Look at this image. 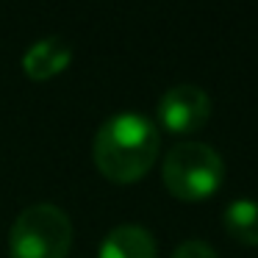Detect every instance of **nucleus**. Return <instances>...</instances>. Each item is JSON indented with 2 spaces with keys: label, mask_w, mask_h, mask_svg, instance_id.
Here are the masks:
<instances>
[{
  "label": "nucleus",
  "mask_w": 258,
  "mask_h": 258,
  "mask_svg": "<svg viewBox=\"0 0 258 258\" xmlns=\"http://www.w3.org/2000/svg\"><path fill=\"white\" fill-rule=\"evenodd\" d=\"M161 134L156 122L139 111H119L108 117L95 134V164L114 183H134L156 164Z\"/></svg>",
  "instance_id": "obj_1"
},
{
  "label": "nucleus",
  "mask_w": 258,
  "mask_h": 258,
  "mask_svg": "<svg viewBox=\"0 0 258 258\" xmlns=\"http://www.w3.org/2000/svg\"><path fill=\"white\" fill-rule=\"evenodd\" d=\"M164 186L178 200L200 203L217 195L225 180V161L206 142H180L164 156Z\"/></svg>",
  "instance_id": "obj_2"
},
{
  "label": "nucleus",
  "mask_w": 258,
  "mask_h": 258,
  "mask_svg": "<svg viewBox=\"0 0 258 258\" xmlns=\"http://www.w3.org/2000/svg\"><path fill=\"white\" fill-rule=\"evenodd\" d=\"M73 244V222L53 203L25 208L9 233L12 258H67Z\"/></svg>",
  "instance_id": "obj_3"
},
{
  "label": "nucleus",
  "mask_w": 258,
  "mask_h": 258,
  "mask_svg": "<svg viewBox=\"0 0 258 258\" xmlns=\"http://www.w3.org/2000/svg\"><path fill=\"white\" fill-rule=\"evenodd\" d=\"M211 117V97L195 84H178L158 100V122L175 136L195 134Z\"/></svg>",
  "instance_id": "obj_4"
},
{
  "label": "nucleus",
  "mask_w": 258,
  "mask_h": 258,
  "mask_svg": "<svg viewBox=\"0 0 258 258\" xmlns=\"http://www.w3.org/2000/svg\"><path fill=\"white\" fill-rule=\"evenodd\" d=\"M70 61H73V45L64 36H45L25 50L23 70L34 81H47L53 75L64 73Z\"/></svg>",
  "instance_id": "obj_5"
},
{
  "label": "nucleus",
  "mask_w": 258,
  "mask_h": 258,
  "mask_svg": "<svg viewBox=\"0 0 258 258\" xmlns=\"http://www.w3.org/2000/svg\"><path fill=\"white\" fill-rule=\"evenodd\" d=\"M97 258H156V239L139 225H119L103 239Z\"/></svg>",
  "instance_id": "obj_6"
},
{
  "label": "nucleus",
  "mask_w": 258,
  "mask_h": 258,
  "mask_svg": "<svg viewBox=\"0 0 258 258\" xmlns=\"http://www.w3.org/2000/svg\"><path fill=\"white\" fill-rule=\"evenodd\" d=\"M225 230L236 241L247 247H258V200L252 197H236L222 211Z\"/></svg>",
  "instance_id": "obj_7"
},
{
  "label": "nucleus",
  "mask_w": 258,
  "mask_h": 258,
  "mask_svg": "<svg viewBox=\"0 0 258 258\" xmlns=\"http://www.w3.org/2000/svg\"><path fill=\"white\" fill-rule=\"evenodd\" d=\"M172 258H219V255H217V250H214L211 244H206L203 239H189V241L175 247Z\"/></svg>",
  "instance_id": "obj_8"
}]
</instances>
